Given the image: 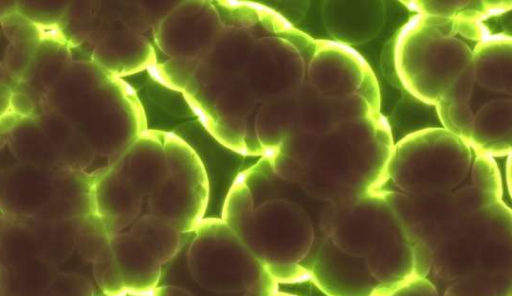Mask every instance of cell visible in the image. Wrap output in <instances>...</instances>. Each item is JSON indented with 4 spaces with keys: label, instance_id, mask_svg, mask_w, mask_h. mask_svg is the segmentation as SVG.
<instances>
[{
    "label": "cell",
    "instance_id": "12",
    "mask_svg": "<svg viewBox=\"0 0 512 296\" xmlns=\"http://www.w3.org/2000/svg\"><path fill=\"white\" fill-rule=\"evenodd\" d=\"M306 81L327 96L359 95L380 112L376 77L365 59L352 47L333 40H316L306 63Z\"/></svg>",
    "mask_w": 512,
    "mask_h": 296
},
{
    "label": "cell",
    "instance_id": "10",
    "mask_svg": "<svg viewBox=\"0 0 512 296\" xmlns=\"http://www.w3.org/2000/svg\"><path fill=\"white\" fill-rule=\"evenodd\" d=\"M511 226V211L501 200L462 215L452 231L434 247L431 269L449 283L480 272L484 239L492 234L511 233Z\"/></svg>",
    "mask_w": 512,
    "mask_h": 296
},
{
    "label": "cell",
    "instance_id": "22",
    "mask_svg": "<svg viewBox=\"0 0 512 296\" xmlns=\"http://www.w3.org/2000/svg\"><path fill=\"white\" fill-rule=\"evenodd\" d=\"M382 289H392L416 276L414 250L399 224L388 230L364 256Z\"/></svg>",
    "mask_w": 512,
    "mask_h": 296
},
{
    "label": "cell",
    "instance_id": "17",
    "mask_svg": "<svg viewBox=\"0 0 512 296\" xmlns=\"http://www.w3.org/2000/svg\"><path fill=\"white\" fill-rule=\"evenodd\" d=\"M401 230L413 246L433 251L460 220L454 190L436 194L408 195L382 190Z\"/></svg>",
    "mask_w": 512,
    "mask_h": 296
},
{
    "label": "cell",
    "instance_id": "1",
    "mask_svg": "<svg viewBox=\"0 0 512 296\" xmlns=\"http://www.w3.org/2000/svg\"><path fill=\"white\" fill-rule=\"evenodd\" d=\"M70 122L96 156L115 161L146 129V117L134 90L90 59L75 58L42 100Z\"/></svg>",
    "mask_w": 512,
    "mask_h": 296
},
{
    "label": "cell",
    "instance_id": "47",
    "mask_svg": "<svg viewBox=\"0 0 512 296\" xmlns=\"http://www.w3.org/2000/svg\"><path fill=\"white\" fill-rule=\"evenodd\" d=\"M10 112L21 118H28L36 115L37 107L28 95L14 91L10 101Z\"/></svg>",
    "mask_w": 512,
    "mask_h": 296
},
{
    "label": "cell",
    "instance_id": "34",
    "mask_svg": "<svg viewBox=\"0 0 512 296\" xmlns=\"http://www.w3.org/2000/svg\"><path fill=\"white\" fill-rule=\"evenodd\" d=\"M111 234L95 214L78 218L75 247L80 256L91 264L105 261L112 256Z\"/></svg>",
    "mask_w": 512,
    "mask_h": 296
},
{
    "label": "cell",
    "instance_id": "3",
    "mask_svg": "<svg viewBox=\"0 0 512 296\" xmlns=\"http://www.w3.org/2000/svg\"><path fill=\"white\" fill-rule=\"evenodd\" d=\"M456 33L453 19L415 14L394 40L395 73L402 86L422 103L435 106L471 65L472 49Z\"/></svg>",
    "mask_w": 512,
    "mask_h": 296
},
{
    "label": "cell",
    "instance_id": "20",
    "mask_svg": "<svg viewBox=\"0 0 512 296\" xmlns=\"http://www.w3.org/2000/svg\"><path fill=\"white\" fill-rule=\"evenodd\" d=\"M164 132L146 129L111 164L144 198L164 180L168 172Z\"/></svg>",
    "mask_w": 512,
    "mask_h": 296
},
{
    "label": "cell",
    "instance_id": "13",
    "mask_svg": "<svg viewBox=\"0 0 512 296\" xmlns=\"http://www.w3.org/2000/svg\"><path fill=\"white\" fill-rule=\"evenodd\" d=\"M255 39L246 27L223 26L210 47L198 58L192 78L183 91L197 112L209 115L220 88L243 75Z\"/></svg>",
    "mask_w": 512,
    "mask_h": 296
},
{
    "label": "cell",
    "instance_id": "26",
    "mask_svg": "<svg viewBox=\"0 0 512 296\" xmlns=\"http://www.w3.org/2000/svg\"><path fill=\"white\" fill-rule=\"evenodd\" d=\"M475 83L482 88L511 95L512 40L504 34H488L472 50Z\"/></svg>",
    "mask_w": 512,
    "mask_h": 296
},
{
    "label": "cell",
    "instance_id": "19",
    "mask_svg": "<svg viewBox=\"0 0 512 296\" xmlns=\"http://www.w3.org/2000/svg\"><path fill=\"white\" fill-rule=\"evenodd\" d=\"M321 14L333 41L351 47L367 43L380 33L386 4L380 0H329L322 3Z\"/></svg>",
    "mask_w": 512,
    "mask_h": 296
},
{
    "label": "cell",
    "instance_id": "43",
    "mask_svg": "<svg viewBox=\"0 0 512 296\" xmlns=\"http://www.w3.org/2000/svg\"><path fill=\"white\" fill-rule=\"evenodd\" d=\"M94 278L105 296H125L127 294L120 271L112 256L93 264Z\"/></svg>",
    "mask_w": 512,
    "mask_h": 296
},
{
    "label": "cell",
    "instance_id": "51",
    "mask_svg": "<svg viewBox=\"0 0 512 296\" xmlns=\"http://www.w3.org/2000/svg\"><path fill=\"white\" fill-rule=\"evenodd\" d=\"M445 296V295H444Z\"/></svg>",
    "mask_w": 512,
    "mask_h": 296
},
{
    "label": "cell",
    "instance_id": "9",
    "mask_svg": "<svg viewBox=\"0 0 512 296\" xmlns=\"http://www.w3.org/2000/svg\"><path fill=\"white\" fill-rule=\"evenodd\" d=\"M168 172L148 196L151 214L172 224L180 233L194 232L204 219L209 181L196 151L182 138L164 132Z\"/></svg>",
    "mask_w": 512,
    "mask_h": 296
},
{
    "label": "cell",
    "instance_id": "23",
    "mask_svg": "<svg viewBox=\"0 0 512 296\" xmlns=\"http://www.w3.org/2000/svg\"><path fill=\"white\" fill-rule=\"evenodd\" d=\"M73 60L72 49L57 34H46L14 91L28 95L37 107ZM36 113V114H37Z\"/></svg>",
    "mask_w": 512,
    "mask_h": 296
},
{
    "label": "cell",
    "instance_id": "7",
    "mask_svg": "<svg viewBox=\"0 0 512 296\" xmlns=\"http://www.w3.org/2000/svg\"><path fill=\"white\" fill-rule=\"evenodd\" d=\"M187 252L192 278L216 293H243L265 266L239 236L219 218H205L195 229Z\"/></svg>",
    "mask_w": 512,
    "mask_h": 296
},
{
    "label": "cell",
    "instance_id": "32",
    "mask_svg": "<svg viewBox=\"0 0 512 296\" xmlns=\"http://www.w3.org/2000/svg\"><path fill=\"white\" fill-rule=\"evenodd\" d=\"M416 14L443 17L458 21H479L491 15L510 9L505 2H439L408 1L402 2Z\"/></svg>",
    "mask_w": 512,
    "mask_h": 296
},
{
    "label": "cell",
    "instance_id": "50",
    "mask_svg": "<svg viewBox=\"0 0 512 296\" xmlns=\"http://www.w3.org/2000/svg\"><path fill=\"white\" fill-rule=\"evenodd\" d=\"M16 10V1H0V19Z\"/></svg>",
    "mask_w": 512,
    "mask_h": 296
},
{
    "label": "cell",
    "instance_id": "27",
    "mask_svg": "<svg viewBox=\"0 0 512 296\" xmlns=\"http://www.w3.org/2000/svg\"><path fill=\"white\" fill-rule=\"evenodd\" d=\"M7 145L19 163L63 167L55 144L37 115L21 118L11 130Z\"/></svg>",
    "mask_w": 512,
    "mask_h": 296
},
{
    "label": "cell",
    "instance_id": "48",
    "mask_svg": "<svg viewBox=\"0 0 512 296\" xmlns=\"http://www.w3.org/2000/svg\"><path fill=\"white\" fill-rule=\"evenodd\" d=\"M20 119L21 117L12 112L0 119V150L7 145L8 136Z\"/></svg>",
    "mask_w": 512,
    "mask_h": 296
},
{
    "label": "cell",
    "instance_id": "28",
    "mask_svg": "<svg viewBox=\"0 0 512 296\" xmlns=\"http://www.w3.org/2000/svg\"><path fill=\"white\" fill-rule=\"evenodd\" d=\"M0 29L8 40L3 64L18 83L40 45L44 30L16 10L0 19Z\"/></svg>",
    "mask_w": 512,
    "mask_h": 296
},
{
    "label": "cell",
    "instance_id": "14",
    "mask_svg": "<svg viewBox=\"0 0 512 296\" xmlns=\"http://www.w3.org/2000/svg\"><path fill=\"white\" fill-rule=\"evenodd\" d=\"M83 52H88L90 60L119 78L156 64L155 51L145 35L115 19L104 1H96L93 30Z\"/></svg>",
    "mask_w": 512,
    "mask_h": 296
},
{
    "label": "cell",
    "instance_id": "33",
    "mask_svg": "<svg viewBox=\"0 0 512 296\" xmlns=\"http://www.w3.org/2000/svg\"><path fill=\"white\" fill-rule=\"evenodd\" d=\"M258 104V100L243 76L236 77L220 88L210 114L204 118L248 119Z\"/></svg>",
    "mask_w": 512,
    "mask_h": 296
},
{
    "label": "cell",
    "instance_id": "49",
    "mask_svg": "<svg viewBox=\"0 0 512 296\" xmlns=\"http://www.w3.org/2000/svg\"><path fill=\"white\" fill-rule=\"evenodd\" d=\"M149 296H194L184 288L177 286L157 287Z\"/></svg>",
    "mask_w": 512,
    "mask_h": 296
},
{
    "label": "cell",
    "instance_id": "8",
    "mask_svg": "<svg viewBox=\"0 0 512 296\" xmlns=\"http://www.w3.org/2000/svg\"><path fill=\"white\" fill-rule=\"evenodd\" d=\"M235 233L267 268L297 266L314 242L308 213L284 198H270L255 205Z\"/></svg>",
    "mask_w": 512,
    "mask_h": 296
},
{
    "label": "cell",
    "instance_id": "11",
    "mask_svg": "<svg viewBox=\"0 0 512 296\" xmlns=\"http://www.w3.org/2000/svg\"><path fill=\"white\" fill-rule=\"evenodd\" d=\"M397 224L382 189L329 203L320 214L325 238L343 251L362 257Z\"/></svg>",
    "mask_w": 512,
    "mask_h": 296
},
{
    "label": "cell",
    "instance_id": "15",
    "mask_svg": "<svg viewBox=\"0 0 512 296\" xmlns=\"http://www.w3.org/2000/svg\"><path fill=\"white\" fill-rule=\"evenodd\" d=\"M243 78L259 104L296 90L306 80V60L287 38L255 39Z\"/></svg>",
    "mask_w": 512,
    "mask_h": 296
},
{
    "label": "cell",
    "instance_id": "41",
    "mask_svg": "<svg viewBox=\"0 0 512 296\" xmlns=\"http://www.w3.org/2000/svg\"><path fill=\"white\" fill-rule=\"evenodd\" d=\"M41 296H94V289L86 277L58 271Z\"/></svg>",
    "mask_w": 512,
    "mask_h": 296
},
{
    "label": "cell",
    "instance_id": "25",
    "mask_svg": "<svg viewBox=\"0 0 512 296\" xmlns=\"http://www.w3.org/2000/svg\"><path fill=\"white\" fill-rule=\"evenodd\" d=\"M469 146L476 154L489 157L510 155L512 149V100L498 98L474 113Z\"/></svg>",
    "mask_w": 512,
    "mask_h": 296
},
{
    "label": "cell",
    "instance_id": "24",
    "mask_svg": "<svg viewBox=\"0 0 512 296\" xmlns=\"http://www.w3.org/2000/svg\"><path fill=\"white\" fill-rule=\"evenodd\" d=\"M111 251L127 293L149 296L158 287L162 264L129 232L112 236Z\"/></svg>",
    "mask_w": 512,
    "mask_h": 296
},
{
    "label": "cell",
    "instance_id": "38",
    "mask_svg": "<svg viewBox=\"0 0 512 296\" xmlns=\"http://www.w3.org/2000/svg\"><path fill=\"white\" fill-rule=\"evenodd\" d=\"M205 120L209 121L212 133L223 145L240 153L249 151L247 119L208 117Z\"/></svg>",
    "mask_w": 512,
    "mask_h": 296
},
{
    "label": "cell",
    "instance_id": "40",
    "mask_svg": "<svg viewBox=\"0 0 512 296\" xmlns=\"http://www.w3.org/2000/svg\"><path fill=\"white\" fill-rule=\"evenodd\" d=\"M472 185L500 199L501 180L494 158L476 154L472 161Z\"/></svg>",
    "mask_w": 512,
    "mask_h": 296
},
{
    "label": "cell",
    "instance_id": "29",
    "mask_svg": "<svg viewBox=\"0 0 512 296\" xmlns=\"http://www.w3.org/2000/svg\"><path fill=\"white\" fill-rule=\"evenodd\" d=\"M57 273L58 266L41 256L0 266V296H41Z\"/></svg>",
    "mask_w": 512,
    "mask_h": 296
},
{
    "label": "cell",
    "instance_id": "39",
    "mask_svg": "<svg viewBox=\"0 0 512 296\" xmlns=\"http://www.w3.org/2000/svg\"><path fill=\"white\" fill-rule=\"evenodd\" d=\"M69 2L16 1V11L44 29H56Z\"/></svg>",
    "mask_w": 512,
    "mask_h": 296
},
{
    "label": "cell",
    "instance_id": "21",
    "mask_svg": "<svg viewBox=\"0 0 512 296\" xmlns=\"http://www.w3.org/2000/svg\"><path fill=\"white\" fill-rule=\"evenodd\" d=\"M93 174L94 213L113 236L138 218L144 197L110 166Z\"/></svg>",
    "mask_w": 512,
    "mask_h": 296
},
{
    "label": "cell",
    "instance_id": "16",
    "mask_svg": "<svg viewBox=\"0 0 512 296\" xmlns=\"http://www.w3.org/2000/svg\"><path fill=\"white\" fill-rule=\"evenodd\" d=\"M224 24L212 2L178 1L153 29L158 49L169 59H198Z\"/></svg>",
    "mask_w": 512,
    "mask_h": 296
},
{
    "label": "cell",
    "instance_id": "42",
    "mask_svg": "<svg viewBox=\"0 0 512 296\" xmlns=\"http://www.w3.org/2000/svg\"><path fill=\"white\" fill-rule=\"evenodd\" d=\"M198 59H169L157 67L156 74L168 86L184 91L197 66Z\"/></svg>",
    "mask_w": 512,
    "mask_h": 296
},
{
    "label": "cell",
    "instance_id": "6",
    "mask_svg": "<svg viewBox=\"0 0 512 296\" xmlns=\"http://www.w3.org/2000/svg\"><path fill=\"white\" fill-rule=\"evenodd\" d=\"M379 113L361 96L331 97L318 92L306 80L286 95L262 102L256 113L261 136L279 144L296 132L321 135L341 123Z\"/></svg>",
    "mask_w": 512,
    "mask_h": 296
},
{
    "label": "cell",
    "instance_id": "35",
    "mask_svg": "<svg viewBox=\"0 0 512 296\" xmlns=\"http://www.w3.org/2000/svg\"><path fill=\"white\" fill-rule=\"evenodd\" d=\"M511 274L480 271L451 282L445 296H509Z\"/></svg>",
    "mask_w": 512,
    "mask_h": 296
},
{
    "label": "cell",
    "instance_id": "45",
    "mask_svg": "<svg viewBox=\"0 0 512 296\" xmlns=\"http://www.w3.org/2000/svg\"><path fill=\"white\" fill-rule=\"evenodd\" d=\"M17 81L10 75L3 62L0 63V119L10 113V101Z\"/></svg>",
    "mask_w": 512,
    "mask_h": 296
},
{
    "label": "cell",
    "instance_id": "30",
    "mask_svg": "<svg viewBox=\"0 0 512 296\" xmlns=\"http://www.w3.org/2000/svg\"><path fill=\"white\" fill-rule=\"evenodd\" d=\"M78 218L64 220L23 219L31 230L40 256L58 266L65 262L76 249L75 236Z\"/></svg>",
    "mask_w": 512,
    "mask_h": 296
},
{
    "label": "cell",
    "instance_id": "31",
    "mask_svg": "<svg viewBox=\"0 0 512 296\" xmlns=\"http://www.w3.org/2000/svg\"><path fill=\"white\" fill-rule=\"evenodd\" d=\"M129 233L162 265L173 260L181 249V233L151 213L138 217Z\"/></svg>",
    "mask_w": 512,
    "mask_h": 296
},
{
    "label": "cell",
    "instance_id": "5",
    "mask_svg": "<svg viewBox=\"0 0 512 296\" xmlns=\"http://www.w3.org/2000/svg\"><path fill=\"white\" fill-rule=\"evenodd\" d=\"M471 165L468 144L442 127H429L394 143L387 176L401 193L436 194L453 191Z\"/></svg>",
    "mask_w": 512,
    "mask_h": 296
},
{
    "label": "cell",
    "instance_id": "44",
    "mask_svg": "<svg viewBox=\"0 0 512 296\" xmlns=\"http://www.w3.org/2000/svg\"><path fill=\"white\" fill-rule=\"evenodd\" d=\"M386 296H439L434 285L425 277L415 276L388 290Z\"/></svg>",
    "mask_w": 512,
    "mask_h": 296
},
{
    "label": "cell",
    "instance_id": "18",
    "mask_svg": "<svg viewBox=\"0 0 512 296\" xmlns=\"http://www.w3.org/2000/svg\"><path fill=\"white\" fill-rule=\"evenodd\" d=\"M312 275L329 296H376L382 289L364 257L345 252L326 238L317 249Z\"/></svg>",
    "mask_w": 512,
    "mask_h": 296
},
{
    "label": "cell",
    "instance_id": "36",
    "mask_svg": "<svg viewBox=\"0 0 512 296\" xmlns=\"http://www.w3.org/2000/svg\"><path fill=\"white\" fill-rule=\"evenodd\" d=\"M435 108L442 128L469 145L474 118L469 102L440 100Z\"/></svg>",
    "mask_w": 512,
    "mask_h": 296
},
{
    "label": "cell",
    "instance_id": "2",
    "mask_svg": "<svg viewBox=\"0 0 512 296\" xmlns=\"http://www.w3.org/2000/svg\"><path fill=\"white\" fill-rule=\"evenodd\" d=\"M393 146L380 112L341 123L317 137L297 184L328 204L380 190Z\"/></svg>",
    "mask_w": 512,
    "mask_h": 296
},
{
    "label": "cell",
    "instance_id": "37",
    "mask_svg": "<svg viewBox=\"0 0 512 296\" xmlns=\"http://www.w3.org/2000/svg\"><path fill=\"white\" fill-rule=\"evenodd\" d=\"M255 207L252 193L241 176L230 187L226 196L222 220L236 232Z\"/></svg>",
    "mask_w": 512,
    "mask_h": 296
},
{
    "label": "cell",
    "instance_id": "46",
    "mask_svg": "<svg viewBox=\"0 0 512 296\" xmlns=\"http://www.w3.org/2000/svg\"><path fill=\"white\" fill-rule=\"evenodd\" d=\"M244 296H282L277 293V281L265 269L260 277L243 292Z\"/></svg>",
    "mask_w": 512,
    "mask_h": 296
},
{
    "label": "cell",
    "instance_id": "4",
    "mask_svg": "<svg viewBox=\"0 0 512 296\" xmlns=\"http://www.w3.org/2000/svg\"><path fill=\"white\" fill-rule=\"evenodd\" d=\"M93 181L86 171L17 162L0 169V211L39 220L93 214Z\"/></svg>",
    "mask_w": 512,
    "mask_h": 296
}]
</instances>
